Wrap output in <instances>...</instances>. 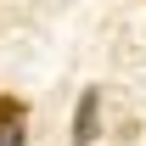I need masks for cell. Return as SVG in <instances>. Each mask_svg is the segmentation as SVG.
I'll return each instance as SVG.
<instances>
[{
    "label": "cell",
    "mask_w": 146,
    "mask_h": 146,
    "mask_svg": "<svg viewBox=\"0 0 146 146\" xmlns=\"http://www.w3.org/2000/svg\"><path fill=\"white\" fill-rule=\"evenodd\" d=\"M96 135H101V90H84L79 96V107H73V146H90Z\"/></svg>",
    "instance_id": "1"
},
{
    "label": "cell",
    "mask_w": 146,
    "mask_h": 146,
    "mask_svg": "<svg viewBox=\"0 0 146 146\" xmlns=\"http://www.w3.org/2000/svg\"><path fill=\"white\" fill-rule=\"evenodd\" d=\"M28 135H23V124L17 118H0V146H23Z\"/></svg>",
    "instance_id": "2"
}]
</instances>
